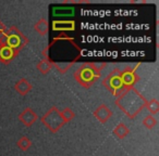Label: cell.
<instances>
[{
  "mask_svg": "<svg viewBox=\"0 0 159 156\" xmlns=\"http://www.w3.org/2000/svg\"><path fill=\"white\" fill-rule=\"evenodd\" d=\"M29 42L26 36L16 26L6 28L3 33L0 34V44L10 47L16 52H20Z\"/></svg>",
  "mask_w": 159,
  "mask_h": 156,
  "instance_id": "cell-4",
  "label": "cell"
},
{
  "mask_svg": "<svg viewBox=\"0 0 159 156\" xmlns=\"http://www.w3.org/2000/svg\"><path fill=\"white\" fill-rule=\"evenodd\" d=\"M34 29L35 32H37L40 36H45L48 34V29H49V24H48V21L46 20L45 18L40 19L37 23L35 24L34 26Z\"/></svg>",
  "mask_w": 159,
  "mask_h": 156,
  "instance_id": "cell-13",
  "label": "cell"
},
{
  "mask_svg": "<svg viewBox=\"0 0 159 156\" xmlns=\"http://www.w3.org/2000/svg\"><path fill=\"white\" fill-rule=\"evenodd\" d=\"M141 64H136L135 67H126L125 70H120V75H121V79L123 82L124 87L126 89L134 88V86L136 85V82L139 80V76L137 74V68L139 67Z\"/></svg>",
  "mask_w": 159,
  "mask_h": 156,
  "instance_id": "cell-7",
  "label": "cell"
},
{
  "mask_svg": "<svg viewBox=\"0 0 159 156\" xmlns=\"http://www.w3.org/2000/svg\"><path fill=\"white\" fill-rule=\"evenodd\" d=\"M143 125L147 129H152L155 126L157 125V120L152 115H147L145 118L143 119Z\"/></svg>",
  "mask_w": 159,
  "mask_h": 156,
  "instance_id": "cell-20",
  "label": "cell"
},
{
  "mask_svg": "<svg viewBox=\"0 0 159 156\" xmlns=\"http://www.w3.org/2000/svg\"><path fill=\"white\" fill-rule=\"evenodd\" d=\"M40 120H42L43 125L46 128H48L53 133L59 131V130L63 127L64 124H66L63 118L61 117L60 111L58 110V108H56V106H52L51 108H49V110L42 116Z\"/></svg>",
  "mask_w": 159,
  "mask_h": 156,
  "instance_id": "cell-6",
  "label": "cell"
},
{
  "mask_svg": "<svg viewBox=\"0 0 159 156\" xmlns=\"http://www.w3.org/2000/svg\"><path fill=\"white\" fill-rule=\"evenodd\" d=\"M102 85H104L105 88H106L113 97H117V98L128 90V89L124 87L123 82H122L119 68H115V70H111V72L107 75L106 78H104Z\"/></svg>",
  "mask_w": 159,
  "mask_h": 156,
  "instance_id": "cell-5",
  "label": "cell"
},
{
  "mask_svg": "<svg viewBox=\"0 0 159 156\" xmlns=\"http://www.w3.org/2000/svg\"><path fill=\"white\" fill-rule=\"evenodd\" d=\"M102 76V67L95 63H84L74 72V78L84 88L92 87Z\"/></svg>",
  "mask_w": 159,
  "mask_h": 156,
  "instance_id": "cell-3",
  "label": "cell"
},
{
  "mask_svg": "<svg viewBox=\"0 0 159 156\" xmlns=\"http://www.w3.org/2000/svg\"><path fill=\"white\" fill-rule=\"evenodd\" d=\"M74 12V8L73 7H61V8H53L52 13L55 15H72Z\"/></svg>",
  "mask_w": 159,
  "mask_h": 156,
  "instance_id": "cell-16",
  "label": "cell"
},
{
  "mask_svg": "<svg viewBox=\"0 0 159 156\" xmlns=\"http://www.w3.org/2000/svg\"><path fill=\"white\" fill-rule=\"evenodd\" d=\"M5 31H6V25L3 24V23L1 22V21H0V34L3 33Z\"/></svg>",
  "mask_w": 159,
  "mask_h": 156,
  "instance_id": "cell-21",
  "label": "cell"
},
{
  "mask_svg": "<svg viewBox=\"0 0 159 156\" xmlns=\"http://www.w3.org/2000/svg\"><path fill=\"white\" fill-rule=\"evenodd\" d=\"M51 28L55 32H61V33L64 34L66 32L75 31V22L72 20L53 21Z\"/></svg>",
  "mask_w": 159,
  "mask_h": 156,
  "instance_id": "cell-11",
  "label": "cell"
},
{
  "mask_svg": "<svg viewBox=\"0 0 159 156\" xmlns=\"http://www.w3.org/2000/svg\"><path fill=\"white\" fill-rule=\"evenodd\" d=\"M60 114H61V117L63 118V120L66 124L69 123V121H71L75 117V113L73 112L70 108H66L62 112H60Z\"/></svg>",
  "mask_w": 159,
  "mask_h": 156,
  "instance_id": "cell-19",
  "label": "cell"
},
{
  "mask_svg": "<svg viewBox=\"0 0 159 156\" xmlns=\"http://www.w3.org/2000/svg\"><path fill=\"white\" fill-rule=\"evenodd\" d=\"M147 100L137 89L131 88L116 99V105L130 119H134L145 108Z\"/></svg>",
  "mask_w": 159,
  "mask_h": 156,
  "instance_id": "cell-2",
  "label": "cell"
},
{
  "mask_svg": "<svg viewBox=\"0 0 159 156\" xmlns=\"http://www.w3.org/2000/svg\"><path fill=\"white\" fill-rule=\"evenodd\" d=\"M16 145H18V147L21 151H27V150L32 146V142L27 137L23 136L19 139V141L16 142Z\"/></svg>",
  "mask_w": 159,
  "mask_h": 156,
  "instance_id": "cell-18",
  "label": "cell"
},
{
  "mask_svg": "<svg viewBox=\"0 0 159 156\" xmlns=\"http://www.w3.org/2000/svg\"><path fill=\"white\" fill-rule=\"evenodd\" d=\"M14 89H16V91L20 95H26L27 93L33 89V86H32L31 82H27L25 78H21L19 82H16V85H14Z\"/></svg>",
  "mask_w": 159,
  "mask_h": 156,
  "instance_id": "cell-12",
  "label": "cell"
},
{
  "mask_svg": "<svg viewBox=\"0 0 159 156\" xmlns=\"http://www.w3.org/2000/svg\"><path fill=\"white\" fill-rule=\"evenodd\" d=\"M129 133H130V130H129L128 126L124 125L123 123L118 124L115 127V129H113V134H115L118 139H120V140L124 139Z\"/></svg>",
  "mask_w": 159,
  "mask_h": 156,
  "instance_id": "cell-14",
  "label": "cell"
},
{
  "mask_svg": "<svg viewBox=\"0 0 159 156\" xmlns=\"http://www.w3.org/2000/svg\"><path fill=\"white\" fill-rule=\"evenodd\" d=\"M112 114H113L112 111H111L110 108L106 105V104H102V105H99L95 110V112H94V116H95V118L102 124L107 123V121L111 118Z\"/></svg>",
  "mask_w": 159,
  "mask_h": 156,
  "instance_id": "cell-10",
  "label": "cell"
},
{
  "mask_svg": "<svg viewBox=\"0 0 159 156\" xmlns=\"http://www.w3.org/2000/svg\"><path fill=\"white\" fill-rule=\"evenodd\" d=\"M146 108L152 115H156L159 112V102L157 99H152L150 101H147L146 103Z\"/></svg>",
  "mask_w": 159,
  "mask_h": 156,
  "instance_id": "cell-17",
  "label": "cell"
},
{
  "mask_svg": "<svg viewBox=\"0 0 159 156\" xmlns=\"http://www.w3.org/2000/svg\"><path fill=\"white\" fill-rule=\"evenodd\" d=\"M36 68H37V70H39L42 74L46 75V74H48V73L50 72L51 68H52V66H51V64L49 63V62L47 61L46 59H43L42 61H39L37 63V65H36Z\"/></svg>",
  "mask_w": 159,
  "mask_h": 156,
  "instance_id": "cell-15",
  "label": "cell"
},
{
  "mask_svg": "<svg viewBox=\"0 0 159 156\" xmlns=\"http://www.w3.org/2000/svg\"><path fill=\"white\" fill-rule=\"evenodd\" d=\"M19 120L22 124H24L26 127H31V126L34 125L35 121L37 120V114L34 112L33 108H26L22 113H20V115H19Z\"/></svg>",
  "mask_w": 159,
  "mask_h": 156,
  "instance_id": "cell-9",
  "label": "cell"
},
{
  "mask_svg": "<svg viewBox=\"0 0 159 156\" xmlns=\"http://www.w3.org/2000/svg\"><path fill=\"white\" fill-rule=\"evenodd\" d=\"M19 52L14 51L10 47L5 46V44H0V63L2 64H10L16 57H18Z\"/></svg>",
  "mask_w": 159,
  "mask_h": 156,
  "instance_id": "cell-8",
  "label": "cell"
},
{
  "mask_svg": "<svg viewBox=\"0 0 159 156\" xmlns=\"http://www.w3.org/2000/svg\"><path fill=\"white\" fill-rule=\"evenodd\" d=\"M44 57L60 74H66L82 57V49L74 38L61 34L43 50Z\"/></svg>",
  "mask_w": 159,
  "mask_h": 156,
  "instance_id": "cell-1",
  "label": "cell"
}]
</instances>
